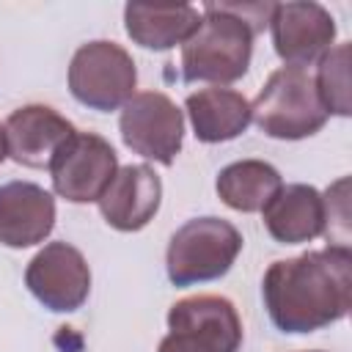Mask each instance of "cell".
Wrapping results in <instances>:
<instances>
[{
    "mask_svg": "<svg viewBox=\"0 0 352 352\" xmlns=\"http://www.w3.org/2000/svg\"><path fill=\"white\" fill-rule=\"evenodd\" d=\"M261 297L272 324L283 333H314L344 319L352 305L349 245L272 261L261 280Z\"/></svg>",
    "mask_w": 352,
    "mask_h": 352,
    "instance_id": "6da1fadb",
    "label": "cell"
},
{
    "mask_svg": "<svg viewBox=\"0 0 352 352\" xmlns=\"http://www.w3.org/2000/svg\"><path fill=\"white\" fill-rule=\"evenodd\" d=\"M253 25L228 3H206L198 30L182 44L184 82H236L253 58Z\"/></svg>",
    "mask_w": 352,
    "mask_h": 352,
    "instance_id": "7a4b0ae2",
    "label": "cell"
},
{
    "mask_svg": "<svg viewBox=\"0 0 352 352\" xmlns=\"http://www.w3.org/2000/svg\"><path fill=\"white\" fill-rule=\"evenodd\" d=\"M253 121L275 140H302L327 124V110L316 94L314 77L297 66L275 69L258 96L250 102Z\"/></svg>",
    "mask_w": 352,
    "mask_h": 352,
    "instance_id": "3957f363",
    "label": "cell"
},
{
    "mask_svg": "<svg viewBox=\"0 0 352 352\" xmlns=\"http://www.w3.org/2000/svg\"><path fill=\"white\" fill-rule=\"evenodd\" d=\"M242 250V234L223 217H192L168 242L165 270L173 286H195L223 278Z\"/></svg>",
    "mask_w": 352,
    "mask_h": 352,
    "instance_id": "277c9868",
    "label": "cell"
},
{
    "mask_svg": "<svg viewBox=\"0 0 352 352\" xmlns=\"http://www.w3.org/2000/svg\"><path fill=\"white\" fill-rule=\"evenodd\" d=\"M242 346V319L228 297L192 294L170 305L168 336L157 352H236Z\"/></svg>",
    "mask_w": 352,
    "mask_h": 352,
    "instance_id": "5b68a950",
    "label": "cell"
},
{
    "mask_svg": "<svg viewBox=\"0 0 352 352\" xmlns=\"http://www.w3.org/2000/svg\"><path fill=\"white\" fill-rule=\"evenodd\" d=\"M138 69L132 55L116 41H88L69 63V91L72 96L96 113H110L124 107L135 96Z\"/></svg>",
    "mask_w": 352,
    "mask_h": 352,
    "instance_id": "8992f818",
    "label": "cell"
},
{
    "mask_svg": "<svg viewBox=\"0 0 352 352\" xmlns=\"http://www.w3.org/2000/svg\"><path fill=\"white\" fill-rule=\"evenodd\" d=\"M118 132L129 151L160 165H173L184 143V116L168 94L140 91L121 107Z\"/></svg>",
    "mask_w": 352,
    "mask_h": 352,
    "instance_id": "52a82bcc",
    "label": "cell"
},
{
    "mask_svg": "<svg viewBox=\"0 0 352 352\" xmlns=\"http://www.w3.org/2000/svg\"><path fill=\"white\" fill-rule=\"evenodd\" d=\"M52 190L69 204H94L102 198L118 170V154L96 132H74L50 162Z\"/></svg>",
    "mask_w": 352,
    "mask_h": 352,
    "instance_id": "ba28073f",
    "label": "cell"
},
{
    "mask_svg": "<svg viewBox=\"0 0 352 352\" xmlns=\"http://www.w3.org/2000/svg\"><path fill=\"white\" fill-rule=\"evenodd\" d=\"M25 286L47 311L72 314L91 294V267L74 245L50 242L28 261Z\"/></svg>",
    "mask_w": 352,
    "mask_h": 352,
    "instance_id": "9c48e42d",
    "label": "cell"
},
{
    "mask_svg": "<svg viewBox=\"0 0 352 352\" xmlns=\"http://www.w3.org/2000/svg\"><path fill=\"white\" fill-rule=\"evenodd\" d=\"M270 33L275 55L286 66L305 69L319 60L336 41V19L333 14L311 0L297 3H275L270 14Z\"/></svg>",
    "mask_w": 352,
    "mask_h": 352,
    "instance_id": "30bf717a",
    "label": "cell"
},
{
    "mask_svg": "<svg viewBox=\"0 0 352 352\" xmlns=\"http://www.w3.org/2000/svg\"><path fill=\"white\" fill-rule=\"evenodd\" d=\"M8 157L25 168H50L58 148L77 132L50 104H22L6 118Z\"/></svg>",
    "mask_w": 352,
    "mask_h": 352,
    "instance_id": "8fae6325",
    "label": "cell"
},
{
    "mask_svg": "<svg viewBox=\"0 0 352 352\" xmlns=\"http://www.w3.org/2000/svg\"><path fill=\"white\" fill-rule=\"evenodd\" d=\"M162 201V179L148 165H124L116 170L113 182L102 192L99 212L104 223L116 231H140L146 228Z\"/></svg>",
    "mask_w": 352,
    "mask_h": 352,
    "instance_id": "7c38bea8",
    "label": "cell"
},
{
    "mask_svg": "<svg viewBox=\"0 0 352 352\" xmlns=\"http://www.w3.org/2000/svg\"><path fill=\"white\" fill-rule=\"evenodd\" d=\"M55 228V198L33 182H8L0 187V245L30 248Z\"/></svg>",
    "mask_w": 352,
    "mask_h": 352,
    "instance_id": "4fadbf2b",
    "label": "cell"
},
{
    "mask_svg": "<svg viewBox=\"0 0 352 352\" xmlns=\"http://www.w3.org/2000/svg\"><path fill=\"white\" fill-rule=\"evenodd\" d=\"M267 234L280 245L314 242L327 231L324 195L311 184H286L261 209Z\"/></svg>",
    "mask_w": 352,
    "mask_h": 352,
    "instance_id": "5bb4252c",
    "label": "cell"
},
{
    "mask_svg": "<svg viewBox=\"0 0 352 352\" xmlns=\"http://www.w3.org/2000/svg\"><path fill=\"white\" fill-rule=\"evenodd\" d=\"M184 110L192 124V135L201 143H226L239 138L250 121L253 110L245 94L223 85L198 88L184 99Z\"/></svg>",
    "mask_w": 352,
    "mask_h": 352,
    "instance_id": "9a60e30c",
    "label": "cell"
},
{
    "mask_svg": "<svg viewBox=\"0 0 352 352\" xmlns=\"http://www.w3.org/2000/svg\"><path fill=\"white\" fill-rule=\"evenodd\" d=\"M201 25V11L190 3L179 6H146L126 3L124 6V28L126 36L146 50H173L184 44Z\"/></svg>",
    "mask_w": 352,
    "mask_h": 352,
    "instance_id": "2e32d148",
    "label": "cell"
},
{
    "mask_svg": "<svg viewBox=\"0 0 352 352\" xmlns=\"http://www.w3.org/2000/svg\"><path fill=\"white\" fill-rule=\"evenodd\" d=\"M283 187L278 168L264 160H239L217 173L214 190L220 201L236 212H261L270 198Z\"/></svg>",
    "mask_w": 352,
    "mask_h": 352,
    "instance_id": "e0dca14e",
    "label": "cell"
},
{
    "mask_svg": "<svg viewBox=\"0 0 352 352\" xmlns=\"http://www.w3.org/2000/svg\"><path fill=\"white\" fill-rule=\"evenodd\" d=\"M316 94L327 110V116H352V99H349V44L330 47L319 58V69L314 77Z\"/></svg>",
    "mask_w": 352,
    "mask_h": 352,
    "instance_id": "ac0fdd59",
    "label": "cell"
},
{
    "mask_svg": "<svg viewBox=\"0 0 352 352\" xmlns=\"http://www.w3.org/2000/svg\"><path fill=\"white\" fill-rule=\"evenodd\" d=\"M8 157V143H6V126L0 124V162Z\"/></svg>",
    "mask_w": 352,
    "mask_h": 352,
    "instance_id": "d6986e66",
    "label": "cell"
},
{
    "mask_svg": "<svg viewBox=\"0 0 352 352\" xmlns=\"http://www.w3.org/2000/svg\"><path fill=\"white\" fill-rule=\"evenodd\" d=\"M311 352H322V349H311Z\"/></svg>",
    "mask_w": 352,
    "mask_h": 352,
    "instance_id": "ffe728a7",
    "label": "cell"
}]
</instances>
